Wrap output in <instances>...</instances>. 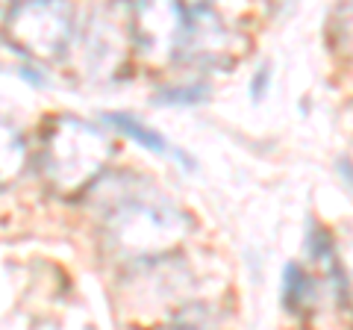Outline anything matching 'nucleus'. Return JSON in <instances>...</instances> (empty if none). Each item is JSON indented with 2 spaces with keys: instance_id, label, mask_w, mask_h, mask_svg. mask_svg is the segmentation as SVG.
Returning <instances> with one entry per match:
<instances>
[{
  "instance_id": "7ed1b4c3",
  "label": "nucleus",
  "mask_w": 353,
  "mask_h": 330,
  "mask_svg": "<svg viewBox=\"0 0 353 330\" xmlns=\"http://www.w3.org/2000/svg\"><path fill=\"white\" fill-rule=\"evenodd\" d=\"M74 15L65 0H21L9 12L6 36L32 59H59L71 41Z\"/></svg>"
},
{
  "instance_id": "9d476101",
  "label": "nucleus",
  "mask_w": 353,
  "mask_h": 330,
  "mask_svg": "<svg viewBox=\"0 0 353 330\" xmlns=\"http://www.w3.org/2000/svg\"><path fill=\"white\" fill-rule=\"evenodd\" d=\"M185 9H197V6H203V0H183Z\"/></svg>"
},
{
  "instance_id": "f03ea898",
  "label": "nucleus",
  "mask_w": 353,
  "mask_h": 330,
  "mask_svg": "<svg viewBox=\"0 0 353 330\" xmlns=\"http://www.w3.org/2000/svg\"><path fill=\"white\" fill-rule=\"evenodd\" d=\"M109 153L112 148L97 127L77 118H59L44 142L41 168L53 189L77 192L103 171Z\"/></svg>"
},
{
  "instance_id": "20e7f679",
  "label": "nucleus",
  "mask_w": 353,
  "mask_h": 330,
  "mask_svg": "<svg viewBox=\"0 0 353 330\" xmlns=\"http://www.w3.org/2000/svg\"><path fill=\"white\" fill-rule=\"evenodd\" d=\"M189 9L183 0H136L132 30L141 50L150 57H174L180 53Z\"/></svg>"
},
{
  "instance_id": "f257e3e1",
  "label": "nucleus",
  "mask_w": 353,
  "mask_h": 330,
  "mask_svg": "<svg viewBox=\"0 0 353 330\" xmlns=\"http://www.w3.org/2000/svg\"><path fill=\"white\" fill-rule=\"evenodd\" d=\"M101 210L109 242L127 257H159L185 236L183 213L148 183L112 186Z\"/></svg>"
},
{
  "instance_id": "1a4fd4ad",
  "label": "nucleus",
  "mask_w": 353,
  "mask_h": 330,
  "mask_svg": "<svg viewBox=\"0 0 353 330\" xmlns=\"http://www.w3.org/2000/svg\"><path fill=\"white\" fill-rule=\"evenodd\" d=\"M268 80H271V68H268V65H262V68L256 71V77H253V83H250L253 101H262V95H265V89H268Z\"/></svg>"
},
{
  "instance_id": "0eeeda50",
  "label": "nucleus",
  "mask_w": 353,
  "mask_h": 330,
  "mask_svg": "<svg viewBox=\"0 0 353 330\" xmlns=\"http://www.w3.org/2000/svg\"><path fill=\"white\" fill-rule=\"evenodd\" d=\"M315 292V280L301 269V266H289L285 269V283H283V301L292 313H301L309 304Z\"/></svg>"
},
{
  "instance_id": "39448f33",
  "label": "nucleus",
  "mask_w": 353,
  "mask_h": 330,
  "mask_svg": "<svg viewBox=\"0 0 353 330\" xmlns=\"http://www.w3.org/2000/svg\"><path fill=\"white\" fill-rule=\"evenodd\" d=\"M21 168H24V142L12 127L0 121V186L15 180Z\"/></svg>"
},
{
  "instance_id": "6e6552de",
  "label": "nucleus",
  "mask_w": 353,
  "mask_h": 330,
  "mask_svg": "<svg viewBox=\"0 0 353 330\" xmlns=\"http://www.w3.org/2000/svg\"><path fill=\"white\" fill-rule=\"evenodd\" d=\"M203 97V86H183V89H165L162 95H157V104H201Z\"/></svg>"
},
{
  "instance_id": "423d86ee",
  "label": "nucleus",
  "mask_w": 353,
  "mask_h": 330,
  "mask_svg": "<svg viewBox=\"0 0 353 330\" xmlns=\"http://www.w3.org/2000/svg\"><path fill=\"white\" fill-rule=\"evenodd\" d=\"M106 121L112 124L115 130H121L124 136H130L132 142H139L141 148H148L153 153H168V145H165V139L157 133V130H150L148 124H141L139 118L132 115H124V113H109Z\"/></svg>"
}]
</instances>
